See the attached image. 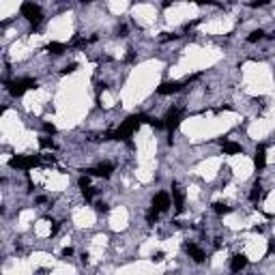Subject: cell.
I'll list each match as a JSON object with an SVG mask.
<instances>
[{
  "instance_id": "1",
  "label": "cell",
  "mask_w": 275,
  "mask_h": 275,
  "mask_svg": "<svg viewBox=\"0 0 275 275\" xmlns=\"http://www.w3.org/2000/svg\"><path fill=\"white\" fill-rule=\"evenodd\" d=\"M19 13H22V17L26 19V22L31 24L32 28H37L39 24L43 22V11H41V7H39V4H34V2H24L22 7H19Z\"/></svg>"
},
{
  "instance_id": "2",
  "label": "cell",
  "mask_w": 275,
  "mask_h": 275,
  "mask_svg": "<svg viewBox=\"0 0 275 275\" xmlns=\"http://www.w3.org/2000/svg\"><path fill=\"white\" fill-rule=\"evenodd\" d=\"M245 267H247V256H245V254H234V256L230 258V273L232 275L241 273Z\"/></svg>"
},
{
  "instance_id": "3",
  "label": "cell",
  "mask_w": 275,
  "mask_h": 275,
  "mask_svg": "<svg viewBox=\"0 0 275 275\" xmlns=\"http://www.w3.org/2000/svg\"><path fill=\"white\" fill-rule=\"evenodd\" d=\"M254 166H256V170H264V166H267V148H264V144H260L256 153H254Z\"/></svg>"
}]
</instances>
